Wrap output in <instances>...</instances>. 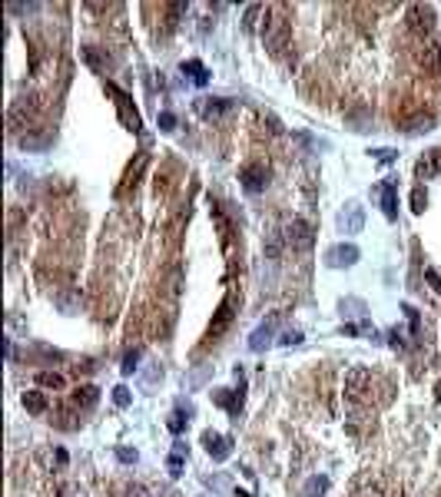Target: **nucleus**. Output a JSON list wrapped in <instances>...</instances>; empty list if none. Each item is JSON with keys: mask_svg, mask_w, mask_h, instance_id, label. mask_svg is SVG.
Instances as JSON below:
<instances>
[{"mask_svg": "<svg viewBox=\"0 0 441 497\" xmlns=\"http://www.w3.org/2000/svg\"><path fill=\"white\" fill-rule=\"evenodd\" d=\"M289 17H286V7L282 3H272V7H265V24H262V40L265 47H269V53H282L286 47H289Z\"/></svg>", "mask_w": 441, "mask_h": 497, "instance_id": "nucleus-1", "label": "nucleus"}, {"mask_svg": "<svg viewBox=\"0 0 441 497\" xmlns=\"http://www.w3.org/2000/svg\"><path fill=\"white\" fill-rule=\"evenodd\" d=\"M236 308H239V295L229 292L223 302H219V308H216L213 322H209V329H206V342H216L223 331L232 325V319H236Z\"/></svg>", "mask_w": 441, "mask_h": 497, "instance_id": "nucleus-2", "label": "nucleus"}, {"mask_svg": "<svg viewBox=\"0 0 441 497\" xmlns=\"http://www.w3.org/2000/svg\"><path fill=\"white\" fill-rule=\"evenodd\" d=\"M405 20H408V30L418 34V37H428L431 30H435V7L431 3H408V10H405Z\"/></svg>", "mask_w": 441, "mask_h": 497, "instance_id": "nucleus-3", "label": "nucleus"}, {"mask_svg": "<svg viewBox=\"0 0 441 497\" xmlns=\"http://www.w3.org/2000/svg\"><path fill=\"white\" fill-rule=\"evenodd\" d=\"M7 120H10V129L30 127V123L37 120V96H20V100H13Z\"/></svg>", "mask_w": 441, "mask_h": 497, "instance_id": "nucleus-4", "label": "nucleus"}, {"mask_svg": "<svg viewBox=\"0 0 441 497\" xmlns=\"http://www.w3.org/2000/svg\"><path fill=\"white\" fill-rule=\"evenodd\" d=\"M368 388H372V371L362 368V365L349 368V375H345V395L352 398V401H362Z\"/></svg>", "mask_w": 441, "mask_h": 497, "instance_id": "nucleus-5", "label": "nucleus"}, {"mask_svg": "<svg viewBox=\"0 0 441 497\" xmlns=\"http://www.w3.org/2000/svg\"><path fill=\"white\" fill-rule=\"evenodd\" d=\"M362 226H365V209H362V203H345V209L339 213V232H349V236H355V232H362Z\"/></svg>", "mask_w": 441, "mask_h": 497, "instance_id": "nucleus-6", "label": "nucleus"}, {"mask_svg": "<svg viewBox=\"0 0 441 497\" xmlns=\"http://www.w3.org/2000/svg\"><path fill=\"white\" fill-rule=\"evenodd\" d=\"M242 189L246 192H262L265 189V182H269V169H265L262 163H249V166H242Z\"/></svg>", "mask_w": 441, "mask_h": 497, "instance_id": "nucleus-7", "label": "nucleus"}, {"mask_svg": "<svg viewBox=\"0 0 441 497\" xmlns=\"http://www.w3.org/2000/svg\"><path fill=\"white\" fill-rule=\"evenodd\" d=\"M286 239H289L292 249H312L315 236H312V226L302 222V219H292L289 229H286Z\"/></svg>", "mask_w": 441, "mask_h": 497, "instance_id": "nucleus-8", "label": "nucleus"}, {"mask_svg": "<svg viewBox=\"0 0 441 497\" xmlns=\"http://www.w3.org/2000/svg\"><path fill=\"white\" fill-rule=\"evenodd\" d=\"M358 249L355 245H335V249H328L326 252V266L328 268H349V266H355L358 262Z\"/></svg>", "mask_w": 441, "mask_h": 497, "instance_id": "nucleus-9", "label": "nucleus"}, {"mask_svg": "<svg viewBox=\"0 0 441 497\" xmlns=\"http://www.w3.org/2000/svg\"><path fill=\"white\" fill-rule=\"evenodd\" d=\"M202 445H206V451H209V458H213V461H226L229 454H232V441H229V438H223V434L206 431V434H202Z\"/></svg>", "mask_w": 441, "mask_h": 497, "instance_id": "nucleus-10", "label": "nucleus"}, {"mask_svg": "<svg viewBox=\"0 0 441 497\" xmlns=\"http://www.w3.org/2000/svg\"><path fill=\"white\" fill-rule=\"evenodd\" d=\"M276 322H279V319L272 315V319L262 322V325H259V329L249 335V348H252V352H262V348H269V345H272V335H276Z\"/></svg>", "mask_w": 441, "mask_h": 497, "instance_id": "nucleus-11", "label": "nucleus"}, {"mask_svg": "<svg viewBox=\"0 0 441 497\" xmlns=\"http://www.w3.org/2000/svg\"><path fill=\"white\" fill-rule=\"evenodd\" d=\"M70 401H74V408L87 411V408H93V405L100 401V388H97V384H76L74 395H70Z\"/></svg>", "mask_w": 441, "mask_h": 497, "instance_id": "nucleus-12", "label": "nucleus"}, {"mask_svg": "<svg viewBox=\"0 0 441 497\" xmlns=\"http://www.w3.org/2000/svg\"><path fill=\"white\" fill-rule=\"evenodd\" d=\"M418 64L425 66L428 73H441V40H431V43H425V47H421V53H418Z\"/></svg>", "mask_w": 441, "mask_h": 497, "instance_id": "nucleus-13", "label": "nucleus"}, {"mask_svg": "<svg viewBox=\"0 0 441 497\" xmlns=\"http://www.w3.org/2000/svg\"><path fill=\"white\" fill-rule=\"evenodd\" d=\"M110 89L116 93V106H120V120L126 123V129H133V133H136V129H139V113H136V110H130V103H126V96L120 93V89H116V87H110Z\"/></svg>", "mask_w": 441, "mask_h": 497, "instance_id": "nucleus-14", "label": "nucleus"}, {"mask_svg": "<svg viewBox=\"0 0 441 497\" xmlns=\"http://www.w3.org/2000/svg\"><path fill=\"white\" fill-rule=\"evenodd\" d=\"M213 398H216V405L229 408L232 415H239V411H242V391H226V388H219Z\"/></svg>", "mask_w": 441, "mask_h": 497, "instance_id": "nucleus-15", "label": "nucleus"}, {"mask_svg": "<svg viewBox=\"0 0 441 497\" xmlns=\"http://www.w3.org/2000/svg\"><path fill=\"white\" fill-rule=\"evenodd\" d=\"M438 166H441V150H431L425 159H418V179H428L438 173Z\"/></svg>", "mask_w": 441, "mask_h": 497, "instance_id": "nucleus-16", "label": "nucleus"}, {"mask_svg": "<svg viewBox=\"0 0 441 497\" xmlns=\"http://www.w3.org/2000/svg\"><path fill=\"white\" fill-rule=\"evenodd\" d=\"M382 209H385V216L388 219H398V209H395V206H398V199H395V186H391V182H382Z\"/></svg>", "mask_w": 441, "mask_h": 497, "instance_id": "nucleus-17", "label": "nucleus"}, {"mask_svg": "<svg viewBox=\"0 0 441 497\" xmlns=\"http://www.w3.org/2000/svg\"><path fill=\"white\" fill-rule=\"evenodd\" d=\"M24 408L34 411V415H43V411H47V395H43V391H27V395H24Z\"/></svg>", "mask_w": 441, "mask_h": 497, "instance_id": "nucleus-18", "label": "nucleus"}, {"mask_svg": "<svg viewBox=\"0 0 441 497\" xmlns=\"http://www.w3.org/2000/svg\"><path fill=\"white\" fill-rule=\"evenodd\" d=\"M183 73H189V80H192V83H206V80H209V73H206V66L200 64V60H186V64H183Z\"/></svg>", "mask_w": 441, "mask_h": 497, "instance_id": "nucleus-19", "label": "nucleus"}, {"mask_svg": "<svg viewBox=\"0 0 441 497\" xmlns=\"http://www.w3.org/2000/svg\"><path fill=\"white\" fill-rule=\"evenodd\" d=\"M229 110V100H209V103H202L200 106V113L206 116V120H213V116H219V113H226Z\"/></svg>", "mask_w": 441, "mask_h": 497, "instance_id": "nucleus-20", "label": "nucleus"}, {"mask_svg": "<svg viewBox=\"0 0 441 497\" xmlns=\"http://www.w3.org/2000/svg\"><path fill=\"white\" fill-rule=\"evenodd\" d=\"M143 166H146V156H139L136 166H130V169H126V179H123V186H120V192H126L130 186H136V176H139V169H143Z\"/></svg>", "mask_w": 441, "mask_h": 497, "instance_id": "nucleus-21", "label": "nucleus"}, {"mask_svg": "<svg viewBox=\"0 0 441 497\" xmlns=\"http://www.w3.org/2000/svg\"><path fill=\"white\" fill-rule=\"evenodd\" d=\"M166 468H169V474L173 477H179L183 474V445H176V451L169 454V461H166Z\"/></svg>", "mask_w": 441, "mask_h": 497, "instance_id": "nucleus-22", "label": "nucleus"}, {"mask_svg": "<svg viewBox=\"0 0 441 497\" xmlns=\"http://www.w3.org/2000/svg\"><path fill=\"white\" fill-rule=\"evenodd\" d=\"M37 382L43 384V388H63V375H57V371H40Z\"/></svg>", "mask_w": 441, "mask_h": 497, "instance_id": "nucleus-23", "label": "nucleus"}, {"mask_svg": "<svg viewBox=\"0 0 441 497\" xmlns=\"http://www.w3.org/2000/svg\"><path fill=\"white\" fill-rule=\"evenodd\" d=\"M143 358V348H133V352H126V358H123V375H133V371L139 368L136 361Z\"/></svg>", "mask_w": 441, "mask_h": 497, "instance_id": "nucleus-24", "label": "nucleus"}, {"mask_svg": "<svg viewBox=\"0 0 441 497\" xmlns=\"http://www.w3.org/2000/svg\"><path fill=\"white\" fill-rule=\"evenodd\" d=\"M425 206H428V192L421 189V186H415V189H412V209H415V213H425Z\"/></svg>", "mask_w": 441, "mask_h": 497, "instance_id": "nucleus-25", "label": "nucleus"}, {"mask_svg": "<svg viewBox=\"0 0 441 497\" xmlns=\"http://www.w3.org/2000/svg\"><path fill=\"white\" fill-rule=\"evenodd\" d=\"M425 282H431V289L441 295V268H435V266L425 268Z\"/></svg>", "mask_w": 441, "mask_h": 497, "instance_id": "nucleus-26", "label": "nucleus"}, {"mask_svg": "<svg viewBox=\"0 0 441 497\" xmlns=\"http://www.w3.org/2000/svg\"><path fill=\"white\" fill-rule=\"evenodd\" d=\"M113 401H116V408H126V405H130V388L116 384V388H113Z\"/></svg>", "mask_w": 441, "mask_h": 497, "instance_id": "nucleus-27", "label": "nucleus"}, {"mask_svg": "<svg viewBox=\"0 0 441 497\" xmlns=\"http://www.w3.org/2000/svg\"><path fill=\"white\" fill-rule=\"evenodd\" d=\"M326 487H328L326 477H312V481H309V487H305V494H309V497H312V494H322Z\"/></svg>", "mask_w": 441, "mask_h": 497, "instance_id": "nucleus-28", "label": "nucleus"}, {"mask_svg": "<svg viewBox=\"0 0 441 497\" xmlns=\"http://www.w3.org/2000/svg\"><path fill=\"white\" fill-rule=\"evenodd\" d=\"M57 497H87V494H83L80 484H63L60 491H57Z\"/></svg>", "mask_w": 441, "mask_h": 497, "instance_id": "nucleus-29", "label": "nucleus"}, {"mask_svg": "<svg viewBox=\"0 0 441 497\" xmlns=\"http://www.w3.org/2000/svg\"><path fill=\"white\" fill-rule=\"evenodd\" d=\"M116 458L123 461V464H136V451H130V447H116Z\"/></svg>", "mask_w": 441, "mask_h": 497, "instance_id": "nucleus-30", "label": "nucleus"}, {"mask_svg": "<svg viewBox=\"0 0 441 497\" xmlns=\"http://www.w3.org/2000/svg\"><path fill=\"white\" fill-rule=\"evenodd\" d=\"M123 497H150V491H146V487H139V484H126Z\"/></svg>", "mask_w": 441, "mask_h": 497, "instance_id": "nucleus-31", "label": "nucleus"}, {"mask_svg": "<svg viewBox=\"0 0 441 497\" xmlns=\"http://www.w3.org/2000/svg\"><path fill=\"white\" fill-rule=\"evenodd\" d=\"M259 10H262L259 3H252L249 10H246V30H252V27H255V17H259Z\"/></svg>", "mask_w": 441, "mask_h": 497, "instance_id": "nucleus-32", "label": "nucleus"}, {"mask_svg": "<svg viewBox=\"0 0 441 497\" xmlns=\"http://www.w3.org/2000/svg\"><path fill=\"white\" fill-rule=\"evenodd\" d=\"M279 342H282V345H299V342H302V331L292 329V331H286V335H282Z\"/></svg>", "mask_w": 441, "mask_h": 497, "instance_id": "nucleus-33", "label": "nucleus"}, {"mask_svg": "<svg viewBox=\"0 0 441 497\" xmlns=\"http://www.w3.org/2000/svg\"><path fill=\"white\" fill-rule=\"evenodd\" d=\"M352 497H382V491H378V487H372V484H365V487H358Z\"/></svg>", "mask_w": 441, "mask_h": 497, "instance_id": "nucleus-34", "label": "nucleus"}, {"mask_svg": "<svg viewBox=\"0 0 441 497\" xmlns=\"http://www.w3.org/2000/svg\"><path fill=\"white\" fill-rule=\"evenodd\" d=\"M173 127H176V116H173V113H163V116H160V129H166V133H169Z\"/></svg>", "mask_w": 441, "mask_h": 497, "instance_id": "nucleus-35", "label": "nucleus"}, {"mask_svg": "<svg viewBox=\"0 0 441 497\" xmlns=\"http://www.w3.org/2000/svg\"><path fill=\"white\" fill-rule=\"evenodd\" d=\"M375 159L378 163H391V159H395V150H375Z\"/></svg>", "mask_w": 441, "mask_h": 497, "instance_id": "nucleus-36", "label": "nucleus"}, {"mask_svg": "<svg viewBox=\"0 0 441 497\" xmlns=\"http://www.w3.org/2000/svg\"><path fill=\"white\" fill-rule=\"evenodd\" d=\"M169 431H183V421H179V418H173V421H169Z\"/></svg>", "mask_w": 441, "mask_h": 497, "instance_id": "nucleus-37", "label": "nucleus"}, {"mask_svg": "<svg viewBox=\"0 0 441 497\" xmlns=\"http://www.w3.org/2000/svg\"><path fill=\"white\" fill-rule=\"evenodd\" d=\"M438 398H441V384H438Z\"/></svg>", "mask_w": 441, "mask_h": 497, "instance_id": "nucleus-38", "label": "nucleus"}]
</instances>
